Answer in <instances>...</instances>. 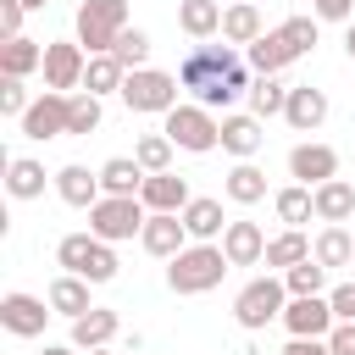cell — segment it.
<instances>
[{"instance_id":"15","label":"cell","mask_w":355,"mask_h":355,"mask_svg":"<svg viewBox=\"0 0 355 355\" xmlns=\"http://www.w3.org/2000/svg\"><path fill=\"white\" fill-rule=\"evenodd\" d=\"M266 233L255 227V222H227V233H222V255L233 261V266H255L261 255H266Z\"/></svg>"},{"instance_id":"39","label":"cell","mask_w":355,"mask_h":355,"mask_svg":"<svg viewBox=\"0 0 355 355\" xmlns=\"http://www.w3.org/2000/svg\"><path fill=\"white\" fill-rule=\"evenodd\" d=\"M250 105H255V116H277V111L288 105V89H283L277 78H255V83H250Z\"/></svg>"},{"instance_id":"32","label":"cell","mask_w":355,"mask_h":355,"mask_svg":"<svg viewBox=\"0 0 355 355\" xmlns=\"http://www.w3.org/2000/svg\"><path fill=\"white\" fill-rule=\"evenodd\" d=\"M305 255H311V239H305L300 227H288V233H277V239L266 244V255H261V261H266V266H283V272H288V266H300Z\"/></svg>"},{"instance_id":"7","label":"cell","mask_w":355,"mask_h":355,"mask_svg":"<svg viewBox=\"0 0 355 355\" xmlns=\"http://www.w3.org/2000/svg\"><path fill=\"white\" fill-rule=\"evenodd\" d=\"M166 139H172L178 150L205 155V150L222 144V122H216L205 105H172V111H166Z\"/></svg>"},{"instance_id":"12","label":"cell","mask_w":355,"mask_h":355,"mask_svg":"<svg viewBox=\"0 0 355 355\" xmlns=\"http://www.w3.org/2000/svg\"><path fill=\"white\" fill-rule=\"evenodd\" d=\"M22 133L28 139H61L67 133V94H55V89H44L33 105H28V116H22Z\"/></svg>"},{"instance_id":"33","label":"cell","mask_w":355,"mask_h":355,"mask_svg":"<svg viewBox=\"0 0 355 355\" xmlns=\"http://www.w3.org/2000/svg\"><path fill=\"white\" fill-rule=\"evenodd\" d=\"M311 255H316L327 272H333V266H349V261H355V239H349L344 227H322V239L311 244Z\"/></svg>"},{"instance_id":"3","label":"cell","mask_w":355,"mask_h":355,"mask_svg":"<svg viewBox=\"0 0 355 355\" xmlns=\"http://www.w3.org/2000/svg\"><path fill=\"white\" fill-rule=\"evenodd\" d=\"M55 261H61L72 277H83V283H111V277H116V255H111V244L94 239V233H67V239L55 244Z\"/></svg>"},{"instance_id":"27","label":"cell","mask_w":355,"mask_h":355,"mask_svg":"<svg viewBox=\"0 0 355 355\" xmlns=\"http://www.w3.org/2000/svg\"><path fill=\"white\" fill-rule=\"evenodd\" d=\"M178 28L189 39H205V33L222 28V6L216 0H178Z\"/></svg>"},{"instance_id":"25","label":"cell","mask_w":355,"mask_h":355,"mask_svg":"<svg viewBox=\"0 0 355 355\" xmlns=\"http://www.w3.org/2000/svg\"><path fill=\"white\" fill-rule=\"evenodd\" d=\"M50 311H61V316H89L94 305H89V283L83 277H72V272H61L55 283H50Z\"/></svg>"},{"instance_id":"4","label":"cell","mask_w":355,"mask_h":355,"mask_svg":"<svg viewBox=\"0 0 355 355\" xmlns=\"http://www.w3.org/2000/svg\"><path fill=\"white\" fill-rule=\"evenodd\" d=\"M122 28H128V0H83L78 6V44H89V55H111Z\"/></svg>"},{"instance_id":"34","label":"cell","mask_w":355,"mask_h":355,"mask_svg":"<svg viewBox=\"0 0 355 355\" xmlns=\"http://www.w3.org/2000/svg\"><path fill=\"white\" fill-rule=\"evenodd\" d=\"M322 283H327V266H322L316 255H305L300 266H288V272H283V288H288V300H305V294H322Z\"/></svg>"},{"instance_id":"30","label":"cell","mask_w":355,"mask_h":355,"mask_svg":"<svg viewBox=\"0 0 355 355\" xmlns=\"http://www.w3.org/2000/svg\"><path fill=\"white\" fill-rule=\"evenodd\" d=\"M122 78H128V67L116 61V55H89V72H83V94H122Z\"/></svg>"},{"instance_id":"49","label":"cell","mask_w":355,"mask_h":355,"mask_svg":"<svg viewBox=\"0 0 355 355\" xmlns=\"http://www.w3.org/2000/svg\"><path fill=\"white\" fill-rule=\"evenodd\" d=\"M22 6H28V11H39V6H44V0H22Z\"/></svg>"},{"instance_id":"10","label":"cell","mask_w":355,"mask_h":355,"mask_svg":"<svg viewBox=\"0 0 355 355\" xmlns=\"http://www.w3.org/2000/svg\"><path fill=\"white\" fill-rule=\"evenodd\" d=\"M83 72H89L83 44H44V89L67 94V89H78V83H83Z\"/></svg>"},{"instance_id":"22","label":"cell","mask_w":355,"mask_h":355,"mask_svg":"<svg viewBox=\"0 0 355 355\" xmlns=\"http://www.w3.org/2000/svg\"><path fill=\"white\" fill-rule=\"evenodd\" d=\"M261 116H222V150L227 155H239V161H250L255 150H261Z\"/></svg>"},{"instance_id":"31","label":"cell","mask_w":355,"mask_h":355,"mask_svg":"<svg viewBox=\"0 0 355 355\" xmlns=\"http://www.w3.org/2000/svg\"><path fill=\"white\" fill-rule=\"evenodd\" d=\"M227 200H239V205H255V200H266V172L261 166H250V161H239L233 172H227Z\"/></svg>"},{"instance_id":"50","label":"cell","mask_w":355,"mask_h":355,"mask_svg":"<svg viewBox=\"0 0 355 355\" xmlns=\"http://www.w3.org/2000/svg\"><path fill=\"white\" fill-rule=\"evenodd\" d=\"M89 355H105V349H89Z\"/></svg>"},{"instance_id":"36","label":"cell","mask_w":355,"mask_h":355,"mask_svg":"<svg viewBox=\"0 0 355 355\" xmlns=\"http://www.w3.org/2000/svg\"><path fill=\"white\" fill-rule=\"evenodd\" d=\"M133 161H139L144 172H172V139H166V133H144V139L133 144Z\"/></svg>"},{"instance_id":"18","label":"cell","mask_w":355,"mask_h":355,"mask_svg":"<svg viewBox=\"0 0 355 355\" xmlns=\"http://www.w3.org/2000/svg\"><path fill=\"white\" fill-rule=\"evenodd\" d=\"M139 200H144V211H183L189 205V183L178 172H150L144 189H139Z\"/></svg>"},{"instance_id":"6","label":"cell","mask_w":355,"mask_h":355,"mask_svg":"<svg viewBox=\"0 0 355 355\" xmlns=\"http://www.w3.org/2000/svg\"><path fill=\"white\" fill-rule=\"evenodd\" d=\"M283 311H288V288H283V277H255V283H244L239 300H233V316H239V327H250V333H261V327L277 322Z\"/></svg>"},{"instance_id":"9","label":"cell","mask_w":355,"mask_h":355,"mask_svg":"<svg viewBox=\"0 0 355 355\" xmlns=\"http://www.w3.org/2000/svg\"><path fill=\"white\" fill-rule=\"evenodd\" d=\"M283 327H288L294 338H327V333L338 327V316H333L327 294H305V300H288V311H283Z\"/></svg>"},{"instance_id":"28","label":"cell","mask_w":355,"mask_h":355,"mask_svg":"<svg viewBox=\"0 0 355 355\" xmlns=\"http://www.w3.org/2000/svg\"><path fill=\"white\" fill-rule=\"evenodd\" d=\"M6 189H11V200H39L44 194V166L28 161V155L6 161Z\"/></svg>"},{"instance_id":"42","label":"cell","mask_w":355,"mask_h":355,"mask_svg":"<svg viewBox=\"0 0 355 355\" xmlns=\"http://www.w3.org/2000/svg\"><path fill=\"white\" fill-rule=\"evenodd\" d=\"M327 305H333L338 322H355V283H338V288L327 294Z\"/></svg>"},{"instance_id":"23","label":"cell","mask_w":355,"mask_h":355,"mask_svg":"<svg viewBox=\"0 0 355 355\" xmlns=\"http://www.w3.org/2000/svg\"><path fill=\"white\" fill-rule=\"evenodd\" d=\"M116 338V311H89V316H78L72 322V349H105Z\"/></svg>"},{"instance_id":"44","label":"cell","mask_w":355,"mask_h":355,"mask_svg":"<svg viewBox=\"0 0 355 355\" xmlns=\"http://www.w3.org/2000/svg\"><path fill=\"white\" fill-rule=\"evenodd\" d=\"M327 349H333V355H355V322H338V327L327 333Z\"/></svg>"},{"instance_id":"40","label":"cell","mask_w":355,"mask_h":355,"mask_svg":"<svg viewBox=\"0 0 355 355\" xmlns=\"http://www.w3.org/2000/svg\"><path fill=\"white\" fill-rule=\"evenodd\" d=\"M277 33H283V39L294 44V55H305V50L316 44V17H288V22L277 28Z\"/></svg>"},{"instance_id":"45","label":"cell","mask_w":355,"mask_h":355,"mask_svg":"<svg viewBox=\"0 0 355 355\" xmlns=\"http://www.w3.org/2000/svg\"><path fill=\"white\" fill-rule=\"evenodd\" d=\"M311 6L322 22H349V11H355V0H311Z\"/></svg>"},{"instance_id":"5","label":"cell","mask_w":355,"mask_h":355,"mask_svg":"<svg viewBox=\"0 0 355 355\" xmlns=\"http://www.w3.org/2000/svg\"><path fill=\"white\" fill-rule=\"evenodd\" d=\"M144 200L133 194H105L100 205H89V233L94 239H105V244H116V239H133V233H144Z\"/></svg>"},{"instance_id":"21","label":"cell","mask_w":355,"mask_h":355,"mask_svg":"<svg viewBox=\"0 0 355 355\" xmlns=\"http://www.w3.org/2000/svg\"><path fill=\"white\" fill-rule=\"evenodd\" d=\"M178 216H183V227H189L194 244H211L216 233H227V222H222V200H189Z\"/></svg>"},{"instance_id":"17","label":"cell","mask_w":355,"mask_h":355,"mask_svg":"<svg viewBox=\"0 0 355 355\" xmlns=\"http://www.w3.org/2000/svg\"><path fill=\"white\" fill-rule=\"evenodd\" d=\"M55 194H61L67 205H100V200H105V189H100V172L78 166V161L55 172Z\"/></svg>"},{"instance_id":"13","label":"cell","mask_w":355,"mask_h":355,"mask_svg":"<svg viewBox=\"0 0 355 355\" xmlns=\"http://www.w3.org/2000/svg\"><path fill=\"white\" fill-rule=\"evenodd\" d=\"M44 322H50L44 300H33V294H6V300H0V327H6V333H17V338H39Z\"/></svg>"},{"instance_id":"8","label":"cell","mask_w":355,"mask_h":355,"mask_svg":"<svg viewBox=\"0 0 355 355\" xmlns=\"http://www.w3.org/2000/svg\"><path fill=\"white\" fill-rule=\"evenodd\" d=\"M122 105L128 111H172L178 105V78L155 72V67H139V72L122 78Z\"/></svg>"},{"instance_id":"46","label":"cell","mask_w":355,"mask_h":355,"mask_svg":"<svg viewBox=\"0 0 355 355\" xmlns=\"http://www.w3.org/2000/svg\"><path fill=\"white\" fill-rule=\"evenodd\" d=\"M283 355H333V349H327V338H288Z\"/></svg>"},{"instance_id":"26","label":"cell","mask_w":355,"mask_h":355,"mask_svg":"<svg viewBox=\"0 0 355 355\" xmlns=\"http://www.w3.org/2000/svg\"><path fill=\"white\" fill-rule=\"evenodd\" d=\"M144 178H150V172H144L139 161H128V155H116V161L100 166V189H105V194H128V200H133V194L144 189Z\"/></svg>"},{"instance_id":"51","label":"cell","mask_w":355,"mask_h":355,"mask_svg":"<svg viewBox=\"0 0 355 355\" xmlns=\"http://www.w3.org/2000/svg\"><path fill=\"white\" fill-rule=\"evenodd\" d=\"M250 6H255V0H250Z\"/></svg>"},{"instance_id":"41","label":"cell","mask_w":355,"mask_h":355,"mask_svg":"<svg viewBox=\"0 0 355 355\" xmlns=\"http://www.w3.org/2000/svg\"><path fill=\"white\" fill-rule=\"evenodd\" d=\"M28 89H22V78H0V111L6 116H28Z\"/></svg>"},{"instance_id":"1","label":"cell","mask_w":355,"mask_h":355,"mask_svg":"<svg viewBox=\"0 0 355 355\" xmlns=\"http://www.w3.org/2000/svg\"><path fill=\"white\" fill-rule=\"evenodd\" d=\"M178 83H183V89H194L205 111H216V105H233V100L250 89V78H244V61H239L227 44H200V50H189V61L178 67Z\"/></svg>"},{"instance_id":"37","label":"cell","mask_w":355,"mask_h":355,"mask_svg":"<svg viewBox=\"0 0 355 355\" xmlns=\"http://www.w3.org/2000/svg\"><path fill=\"white\" fill-rule=\"evenodd\" d=\"M100 128V94H67V133H94Z\"/></svg>"},{"instance_id":"16","label":"cell","mask_w":355,"mask_h":355,"mask_svg":"<svg viewBox=\"0 0 355 355\" xmlns=\"http://www.w3.org/2000/svg\"><path fill=\"white\" fill-rule=\"evenodd\" d=\"M283 116H288V128L311 133V128H322V116H327V94H322V89H311V83H294V89H288Z\"/></svg>"},{"instance_id":"19","label":"cell","mask_w":355,"mask_h":355,"mask_svg":"<svg viewBox=\"0 0 355 355\" xmlns=\"http://www.w3.org/2000/svg\"><path fill=\"white\" fill-rule=\"evenodd\" d=\"M316 216H322L327 227H344V222L355 216V183H344V178H327V183L316 189Z\"/></svg>"},{"instance_id":"14","label":"cell","mask_w":355,"mask_h":355,"mask_svg":"<svg viewBox=\"0 0 355 355\" xmlns=\"http://www.w3.org/2000/svg\"><path fill=\"white\" fill-rule=\"evenodd\" d=\"M288 172H294L305 189H322V183L338 172V155H333L327 144H294V150H288Z\"/></svg>"},{"instance_id":"20","label":"cell","mask_w":355,"mask_h":355,"mask_svg":"<svg viewBox=\"0 0 355 355\" xmlns=\"http://www.w3.org/2000/svg\"><path fill=\"white\" fill-rule=\"evenodd\" d=\"M288 61H300V55H294V44H288L283 33H261V39L250 44V67H255V78H277Z\"/></svg>"},{"instance_id":"24","label":"cell","mask_w":355,"mask_h":355,"mask_svg":"<svg viewBox=\"0 0 355 355\" xmlns=\"http://www.w3.org/2000/svg\"><path fill=\"white\" fill-rule=\"evenodd\" d=\"M33 67H44V44H39V39L22 33V39H6V44H0V72H6V78H28Z\"/></svg>"},{"instance_id":"48","label":"cell","mask_w":355,"mask_h":355,"mask_svg":"<svg viewBox=\"0 0 355 355\" xmlns=\"http://www.w3.org/2000/svg\"><path fill=\"white\" fill-rule=\"evenodd\" d=\"M44 355H72V349L67 344H44Z\"/></svg>"},{"instance_id":"35","label":"cell","mask_w":355,"mask_h":355,"mask_svg":"<svg viewBox=\"0 0 355 355\" xmlns=\"http://www.w3.org/2000/svg\"><path fill=\"white\" fill-rule=\"evenodd\" d=\"M277 216L288 222V227H300V222H311V211H316V189H305V183H294V189H283L277 200Z\"/></svg>"},{"instance_id":"11","label":"cell","mask_w":355,"mask_h":355,"mask_svg":"<svg viewBox=\"0 0 355 355\" xmlns=\"http://www.w3.org/2000/svg\"><path fill=\"white\" fill-rule=\"evenodd\" d=\"M139 244L150 250V255H183L189 250V227H183V216L178 211H150V222H144V233H139Z\"/></svg>"},{"instance_id":"38","label":"cell","mask_w":355,"mask_h":355,"mask_svg":"<svg viewBox=\"0 0 355 355\" xmlns=\"http://www.w3.org/2000/svg\"><path fill=\"white\" fill-rule=\"evenodd\" d=\"M111 55H116L128 72H139V67H144V55H150V33H144V28H122V39L111 44Z\"/></svg>"},{"instance_id":"2","label":"cell","mask_w":355,"mask_h":355,"mask_svg":"<svg viewBox=\"0 0 355 355\" xmlns=\"http://www.w3.org/2000/svg\"><path fill=\"white\" fill-rule=\"evenodd\" d=\"M227 255H222V244H189L183 255H172V266H166V288L172 294H205V288H216L222 277H227Z\"/></svg>"},{"instance_id":"47","label":"cell","mask_w":355,"mask_h":355,"mask_svg":"<svg viewBox=\"0 0 355 355\" xmlns=\"http://www.w3.org/2000/svg\"><path fill=\"white\" fill-rule=\"evenodd\" d=\"M344 50H349V61H355V22H349V33H344Z\"/></svg>"},{"instance_id":"29","label":"cell","mask_w":355,"mask_h":355,"mask_svg":"<svg viewBox=\"0 0 355 355\" xmlns=\"http://www.w3.org/2000/svg\"><path fill=\"white\" fill-rule=\"evenodd\" d=\"M222 39H233V44H255V39H261V11H255L250 0L227 6V11H222Z\"/></svg>"},{"instance_id":"43","label":"cell","mask_w":355,"mask_h":355,"mask_svg":"<svg viewBox=\"0 0 355 355\" xmlns=\"http://www.w3.org/2000/svg\"><path fill=\"white\" fill-rule=\"evenodd\" d=\"M22 0H0V28H6V39H22Z\"/></svg>"}]
</instances>
